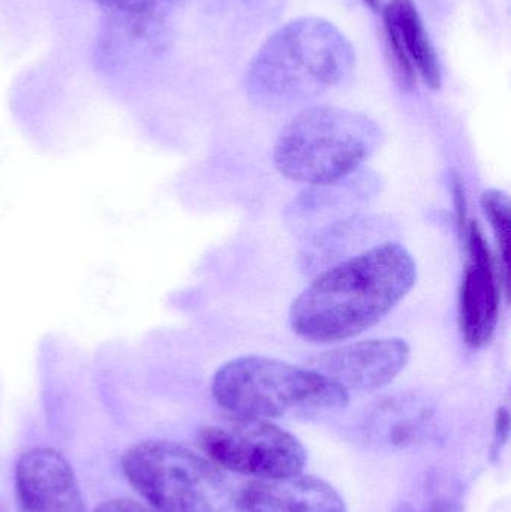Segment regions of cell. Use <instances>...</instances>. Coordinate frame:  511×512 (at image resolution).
I'll return each mask as SVG.
<instances>
[{
    "label": "cell",
    "instance_id": "cell-1",
    "mask_svg": "<svg viewBox=\"0 0 511 512\" xmlns=\"http://www.w3.org/2000/svg\"><path fill=\"white\" fill-rule=\"evenodd\" d=\"M416 282L408 249L380 243L318 273L291 303V330L312 343L353 339L389 315Z\"/></svg>",
    "mask_w": 511,
    "mask_h": 512
},
{
    "label": "cell",
    "instance_id": "cell-2",
    "mask_svg": "<svg viewBox=\"0 0 511 512\" xmlns=\"http://www.w3.org/2000/svg\"><path fill=\"white\" fill-rule=\"evenodd\" d=\"M356 53L330 21L297 18L276 30L246 72V89L258 104L291 107L341 86L354 69Z\"/></svg>",
    "mask_w": 511,
    "mask_h": 512
},
{
    "label": "cell",
    "instance_id": "cell-3",
    "mask_svg": "<svg viewBox=\"0 0 511 512\" xmlns=\"http://www.w3.org/2000/svg\"><path fill=\"white\" fill-rule=\"evenodd\" d=\"M212 394L231 415L269 421L341 411L350 403V393L323 373L263 355L222 364Z\"/></svg>",
    "mask_w": 511,
    "mask_h": 512
},
{
    "label": "cell",
    "instance_id": "cell-4",
    "mask_svg": "<svg viewBox=\"0 0 511 512\" xmlns=\"http://www.w3.org/2000/svg\"><path fill=\"white\" fill-rule=\"evenodd\" d=\"M383 141L380 125L348 108L311 107L285 125L273 149L276 170L291 182L332 185L354 176Z\"/></svg>",
    "mask_w": 511,
    "mask_h": 512
},
{
    "label": "cell",
    "instance_id": "cell-5",
    "mask_svg": "<svg viewBox=\"0 0 511 512\" xmlns=\"http://www.w3.org/2000/svg\"><path fill=\"white\" fill-rule=\"evenodd\" d=\"M122 469L158 512H227L236 501L219 466L176 442H140L123 454Z\"/></svg>",
    "mask_w": 511,
    "mask_h": 512
},
{
    "label": "cell",
    "instance_id": "cell-6",
    "mask_svg": "<svg viewBox=\"0 0 511 512\" xmlns=\"http://www.w3.org/2000/svg\"><path fill=\"white\" fill-rule=\"evenodd\" d=\"M201 450L222 471L255 478L299 474L306 465L302 442L272 421L231 415L204 427Z\"/></svg>",
    "mask_w": 511,
    "mask_h": 512
},
{
    "label": "cell",
    "instance_id": "cell-7",
    "mask_svg": "<svg viewBox=\"0 0 511 512\" xmlns=\"http://www.w3.org/2000/svg\"><path fill=\"white\" fill-rule=\"evenodd\" d=\"M468 261L459 291V327L465 343L483 348L491 342L500 316V292L488 243L476 221L464 233Z\"/></svg>",
    "mask_w": 511,
    "mask_h": 512
},
{
    "label": "cell",
    "instance_id": "cell-8",
    "mask_svg": "<svg viewBox=\"0 0 511 512\" xmlns=\"http://www.w3.org/2000/svg\"><path fill=\"white\" fill-rule=\"evenodd\" d=\"M411 348L404 339L362 340L339 346L315 358L311 369L350 391H377L407 367Z\"/></svg>",
    "mask_w": 511,
    "mask_h": 512
},
{
    "label": "cell",
    "instance_id": "cell-9",
    "mask_svg": "<svg viewBox=\"0 0 511 512\" xmlns=\"http://www.w3.org/2000/svg\"><path fill=\"white\" fill-rule=\"evenodd\" d=\"M15 489L23 512H86L74 469L51 448H35L20 457Z\"/></svg>",
    "mask_w": 511,
    "mask_h": 512
},
{
    "label": "cell",
    "instance_id": "cell-10",
    "mask_svg": "<svg viewBox=\"0 0 511 512\" xmlns=\"http://www.w3.org/2000/svg\"><path fill=\"white\" fill-rule=\"evenodd\" d=\"M237 505L242 512H348L335 487L302 472L251 481L237 495Z\"/></svg>",
    "mask_w": 511,
    "mask_h": 512
},
{
    "label": "cell",
    "instance_id": "cell-11",
    "mask_svg": "<svg viewBox=\"0 0 511 512\" xmlns=\"http://www.w3.org/2000/svg\"><path fill=\"white\" fill-rule=\"evenodd\" d=\"M96 42L99 65H134L161 50L165 33V12H105Z\"/></svg>",
    "mask_w": 511,
    "mask_h": 512
},
{
    "label": "cell",
    "instance_id": "cell-12",
    "mask_svg": "<svg viewBox=\"0 0 511 512\" xmlns=\"http://www.w3.org/2000/svg\"><path fill=\"white\" fill-rule=\"evenodd\" d=\"M383 231V221L378 218L354 215L335 222L315 234L311 245L302 254V267L321 273L338 262L380 245L378 239Z\"/></svg>",
    "mask_w": 511,
    "mask_h": 512
},
{
    "label": "cell",
    "instance_id": "cell-13",
    "mask_svg": "<svg viewBox=\"0 0 511 512\" xmlns=\"http://www.w3.org/2000/svg\"><path fill=\"white\" fill-rule=\"evenodd\" d=\"M384 12L395 24L402 45L423 83L429 89L440 90L443 84L440 60L414 0H390Z\"/></svg>",
    "mask_w": 511,
    "mask_h": 512
},
{
    "label": "cell",
    "instance_id": "cell-14",
    "mask_svg": "<svg viewBox=\"0 0 511 512\" xmlns=\"http://www.w3.org/2000/svg\"><path fill=\"white\" fill-rule=\"evenodd\" d=\"M351 177L332 185L311 186V189L297 200L294 207V219H296L294 222L302 224L303 227H314L320 222L321 224L326 222L324 225L326 228L335 222L347 219L345 212L357 206V203L365 198L363 194L368 192H362V186H357L356 189L354 182H351Z\"/></svg>",
    "mask_w": 511,
    "mask_h": 512
},
{
    "label": "cell",
    "instance_id": "cell-15",
    "mask_svg": "<svg viewBox=\"0 0 511 512\" xmlns=\"http://www.w3.org/2000/svg\"><path fill=\"white\" fill-rule=\"evenodd\" d=\"M377 421L386 427L387 438L393 444L413 441L431 423V411L414 399H390L378 409Z\"/></svg>",
    "mask_w": 511,
    "mask_h": 512
},
{
    "label": "cell",
    "instance_id": "cell-16",
    "mask_svg": "<svg viewBox=\"0 0 511 512\" xmlns=\"http://www.w3.org/2000/svg\"><path fill=\"white\" fill-rule=\"evenodd\" d=\"M482 209L491 224L500 248L506 282L509 283L511 215L509 195L498 189H488L482 195Z\"/></svg>",
    "mask_w": 511,
    "mask_h": 512
},
{
    "label": "cell",
    "instance_id": "cell-17",
    "mask_svg": "<svg viewBox=\"0 0 511 512\" xmlns=\"http://www.w3.org/2000/svg\"><path fill=\"white\" fill-rule=\"evenodd\" d=\"M384 17V38H386L387 56H389L390 66H392L393 75L396 83L399 84L405 92H413L417 84V72L411 62L410 56L405 51L399 38L398 30L395 24L390 20L389 15L383 11Z\"/></svg>",
    "mask_w": 511,
    "mask_h": 512
},
{
    "label": "cell",
    "instance_id": "cell-18",
    "mask_svg": "<svg viewBox=\"0 0 511 512\" xmlns=\"http://www.w3.org/2000/svg\"><path fill=\"white\" fill-rule=\"evenodd\" d=\"M104 12L155 11L165 12L177 0H96Z\"/></svg>",
    "mask_w": 511,
    "mask_h": 512
},
{
    "label": "cell",
    "instance_id": "cell-19",
    "mask_svg": "<svg viewBox=\"0 0 511 512\" xmlns=\"http://www.w3.org/2000/svg\"><path fill=\"white\" fill-rule=\"evenodd\" d=\"M510 412L507 408H500L495 417L494 442H492V456L498 457L509 442Z\"/></svg>",
    "mask_w": 511,
    "mask_h": 512
},
{
    "label": "cell",
    "instance_id": "cell-20",
    "mask_svg": "<svg viewBox=\"0 0 511 512\" xmlns=\"http://www.w3.org/2000/svg\"><path fill=\"white\" fill-rule=\"evenodd\" d=\"M453 200H455L456 215H458L459 230L464 236L467 230V195H465V186L461 177L455 174L453 177Z\"/></svg>",
    "mask_w": 511,
    "mask_h": 512
},
{
    "label": "cell",
    "instance_id": "cell-21",
    "mask_svg": "<svg viewBox=\"0 0 511 512\" xmlns=\"http://www.w3.org/2000/svg\"><path fill=\"white\" fill-rule=\"evenodd\" d=\"M93 512H158L153 508L144 507L140 502L131 501V499H114V501L105 502L99 505Z\"/></svg>",
    "mask_w": 511,
    "mask_h": 512
},
{
    "label": "cell",
    "instance_id": "cell-22",
    "mask_svg": "<svg viewBox=\"0 0 511 512\" xmlns=\"http://www.w3.org/2000/svg\"><path fill=\"white\" fill-rule=\"evenodd\" d=\"M426 512H461V504L455 499L440 496L429 504Z\"/></svg>",
    "mask_w": 511,
    "mask_h": 512
},
{
    "label": "cell",
    "instance_id": "cell-23",
    "mask_svg": "<svg viewBox=\"0 0 511 512\" xmlns=\"http://www.w3.org/2000/svg\"><path fill=\"white\" fill-rule=\"evenodd\" d=\"M363 2H365L372 11H378V9H380V0H363Z\"/></svg>",
    "mask_w": 511,
    "mask_h": 512
},
{
    "label": "cell",
    "instance_id": "cell-24",
    "mask_svg": "<svg viewBox=\"0 0 511 512\" xmlns=\"http://www.w3.org/2000/svg\"><path fill=\"white\" fill-rule=\"evenodd\" d=\"M396 512H417V511L414 510V508L411 507V505L404 504V505H401V507H399L398 511H396Z\"/></svg>",
    "mask_w": 511,
    "mask_h": 512
},
{
    "label": "cell",
    "instance_id": "cell-25",
    "mask_svg": "<svg viewBox=\"0 0 511 512\" xmlns=\"http://www.w3.org/2000/svg\"><path fill=\"white\" fill-rule=\"evenodd\" d=\"M0 512H3L2 510H0Z\"/></svg>",
    "mask_w": 511,
    "mask_h": 512
}]
</instances>
